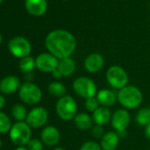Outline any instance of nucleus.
<instances>
[{
    "label": "nucleus",
    "mask_w": 150,
    "mask_h": 150,
    "mask_svg": "<svg viewBox=\"0 0 150 150\" xmlns=\"http://www.w3.org/2000/svg\"><path fill=\"white\" fill-rule=\"evenodd\" d=\"M73 123L79 130L86 131L93 127V117L88 113L81 112L78 113L73 118Z\"/></svg>",
    "instance_id": "nucleus-19"
},
{
    "label": "nucleus",
    "mask_w": 150,
    "mask_h": 150,
    "mask_svg": "<svg viewBox=\"0 0 150 150\" xmlns=\"http://www.w3.org/2000/svg\"><path fill=\"white\" fill-rule=\"evenodd\" d=\"M3 2V0H0V3H2Z\"/></svg>",
    "instance_id": "nucleus-37"
},
{
    "label": "nucleus",
    "mask_w": 150,
    "mask_h": 150,
    "mask_svg": "<svg viewBox=\"0 0 150 150\" xmlns=\"http://www.w3.org/2000/svg\"><path fill=\"white\" fill-rule=\"evenodd\" d=\"M76 69V64L71 57H65L58 60L57 70L61 72L63 77H69L73 74Z\"/></svg>",
    "instance_id": "nucleus-20"
},
{
    "label": "nucleus",
    "mask_w": 150,
    "mask_h": 150,
    "mask_svg": "<svg viewBox=\"0 0 150 150\" xmlns=\"http://www.w3.org/2000/svg\"><path fill=\"white\" fill-rule=\"evenodd\" d=\"M19 96L21 100L28 105L37 104L42 97V93L41 88L33 82H25L19 89Z\"/></svg>",
    "instance_id": "nucleus-6"
},
{
    "label": "nucleus",
    "mask_w": 150,
    "mask_h": 150,
    "mask_svg": "<svg viewBox=\"0 0 150 150\" xmlns=\"http://www.w3.org/2000/svg\"><path fill=\"white\" fill-rule=\"evenodd\" d=\"M21 88V81L15 75H9L3 78L0 81V91L4 95H12L19 90Z\"/></svg>",
    "instance_id": "nucleus-14"
},
{
    "label": "nucleus",
    "mask_w": 150,
    "mask_h": 150,
    "mask_svg": "<svg viewBox=\"0 0 150 150\" xmlns=\"http://www.w3.org/2000/svg\"><path fill=\"white\" fill-rule=\"evenodd\" d=\"M72 88L77 96L85 100L96 97L98 92L96 84L88 77H79L72 83Z\"/></svg>",
    "instance_id": "nucleus-5"
},
{
    "label": "nucleus",
    "mask_w": 150,
    "mask_h": 150,
    "mask_svg": "<svg viewBox=\"0 0 150 150\" xmlns=\"http://www.w3.org/2000/svg\"><path fill=\"white\" fill-rule=\"evenodd\" d=\"M31 133V127L27 124V122H16L13 125L9 132V137L14 145L18 146H24L30 141Z\"/></svg>",
    "instance_id": "nucleus-4"
},
{
    "label": "nucleus",
    "mask_w": 150,
    "mask_h": 150,
    "mask_svg": "<svg viewBox=\"0 0 150 150\" xmlns=\"http://www.w3.org/2000/svg\"><path fill=\"white\" fill-rule=\"evenodd\" d=\"M25 6L30 14L41 16L47 10V2L46 0H26Z\"/></svg>",
    "instance_id": "nucleus-16"
},
{
    "label": "nucleus",
    "mask_w": 150,
    "mask_h": 150,
    "mask_svg": "<svg viewBox=\"0 0 150 150\" xmlns=\"http://www.w3.org/2000/svg\"><path fill=\"white\" fill-rule=\"evenodd\" d=\"M45 46L49 53L59 60L71 57L76 49V40L70 32L57 29L48 34Z\"/></svg>",
    "instance_id": "nucleus-1"
},
{
    "label": "nucleus",
    "mask_w": 150,
    "mask_h": 150,
    "mask_svg": "<svg viewBox=\"0 0 150 150\" xmlns=\"http://www.w3.org/2000/svg\"><path fill=\"white\" fill-rule=\"evenodd\" d=\"M20 69L23 72H31L35 68V59L30 56L21 58L20 61Z\"/></svg>",
    "instance_id": "nucleus-24"
},
{
    "label": "nucleus",
    "mask_w": 150,
    "mask_h": 150,
    "mask_svg": "<svg viewBox=\"0 0 150 150\" xmlns=\"http://www.w3.org/2000/svg\"><path fill=\"white\" fill-rule=\"evenodd\" d=\"M136 121L140 126H146L150 124V110L147 108L140 109L136 115Z\"/></svg>",
    "instance_id": "nucleus-23"
},
{
    "label": "nucleus",
    "mask_w": 150,
    "mask_h": 150,
    "mask_svg": "<svg viewBox=\"0 0 150 150\" xmlns=\"http://www.w3.org/2000/svg\"><path fill=\"white\" fill-rule=\"evenodd\" d=\"M56 112L64 121H70L78 114L77 103L69 95L59 98L56 103Z\"/></svg>",
    "instance_id": "nucleus-3"
},
{
    "label": "nucleus",
    "mask_w": 150,
    "mask_h": 150,
    "mask_svg": "<svg viewBox=\"0 0 150 150\" xmlns=\"http://www.w3.org/2000/svg\"><path fill=\"white\" fill-rule=\"evenodd\" d=\"M91 133L92 136L95 139H102L103 137V135L105 134L104 132V128L103 125H95L92 128H91Z\"/></svg>",
    "instance_id": "nucleus-29"
},
{
    "label": "nucleus",
    "mask_w": 150,
    "mask_h": 150,
    "mask_svg": "<svg viewBox=\"0 0 150 150\" xmlns=\"http://www.w3.org/2000/svg\"><path fill=\"white\" fill-rule=\"evenodd\" d=\"M51 74H52L53 78H54V79H56V80H59V79H61V78L63 77V75H62V74H61V72L57 70V68L54 71H52V72H51Z\"/></svg>",
    "instance_id": "nucleus-30"
},
{
    "label": "nucleus",
    "mask_w": 150,
    "mask_h": 150,
    "mask_svg": "<svg viewBox=\"0 0 150 150\" xmlns=\"http://www.w3.org/2000/svg\"><path fill=\"white\" fill-rule=\"evenodd\" d=\"M41 140L48 146H55L60 140V132L58 129L53 125L43 128L41 132Z\"/></svg>",
    "instance_id": "nucleus-12"
},
{
    "label": "nucleus",
    "mask_w": 150,
    "mask_h": 150,
    "mask_svg": "<svg viewBox=\"0 0 150 150\" xmlns=\"http://www.w3.org/2000/svg\"><path fill=\"white\" fill-rule=\"evenodd\" d=\"M53 150H65V149L63 148V147H55Z\"/></svg>",
    "instance_id": "nucleus-34"
},
{
    "label": "nucleus",
    "mask_w": 150,
    "mask_h": 150,
    "mask_svg": "<svg viewBox=\"0 0 150 150\" xmlns=\"http://www.w3.org/2000/svg\"><path fill=\"white\" fill-rule=\"evenodd\" d=\"M117 101L125 110H133L140 106L143 95L135 86H126L117 92Z\"/></svg>",
    "instance_id": "nucleus-2"
},
{
    "label": "nucleus",
    "mask_w": 150,
    "mask_h": 150,
    "mask_svg": "<svg viewBox=\"0 0 150 150\" xmlns=\"http://www.w3.org/2000/svg\"><path fill=\"white\" fill-rule=\"evenodd\" d=\"M96 99L100 104V106L103 107H110L114 105L117 100V96L110 89H101L96 94Z\"/></svg>",
    "instance_id": "nucleus-15"
},
{
    "label": "nucleus",
    "mask_w": 150,
    "mask_h": 150,
    "mask_svg": "<svg viewBox=\"0 0 150 150\" xmlns=\"http://www.w3.org/2000/svg\"><path fill=\"white\" fill-rule=\"evenodd\" d=\"M80 150H102V147L99 143L93 140H88L84 142L81 146L80 147Z\"/></svg>",
    "instance_id": "nucleus-27"
},
{
    "label": "nucleus",
    "mask_w": 150,
    "mask_h": 150,
    "mask_svg": "<svg viewBox=\"0 0 150 150\" xmlns=\"http://www.w3.org/2000/svg\"><path fill=\"white\" fill-rule=\"evenodd\" d=\"M104 65V58L99 53L88 55L84 61V67L89 73H96L103 69Z\"/></svg>",
    "instance_id": "nucleus-13"
},
{
    "label": "nucleus",
    "mask_w": 150,
    "mask_h": 150,
    "mask_svg": "<svg viewBox=\"0 0 150 150\" xmlns=\"http://www.w3.org/2000/svg\"><path fill=\"white\" fill-rule=\"evenodd\" d=\"M148 109H149V110H150V106H148Z\"/></svg>",
    "instance_id": "nucleus-38"
},
{
    "label": "nucleus",
    "mask_w": 150,
    "mask_h": 150,
    "mask_svg": "<svg viewBox=\"0 0 150 150\" xmlns=\"http://www.w3.org/2000/svg\"><path fill=\"white\" fill-rule=\"evenodd\" d=\"M1 42H2V36H1V35H0V43H1Z\"/></svg>",
    "instance_id": "nucleus-36"
},
{
    "label": "nucleus",
    "mask_w": 150,
    "mask_h": 150,
    "mask_svg": "<svg viewBox=\"0 0 150 150\" xmlns=\"http://www.w3.org/2000/svg\"><path fill=\"white\" fill-rule=\"evenodd\" d=\"M144 132H145V136L146 139H150V124L147 125L146 126H145V130H144Z\"/></svg>",
    "instance_id": "nucleus-31"
},
{
    "label": "nucleus",
    "mask_w": 150,
    "mask_h": 150,
    "mask_svg": "<svg viewBox=\"0 0 150 150\" xmlns=\"http://www.w3.org/2000/svg\"><path fill=\"white\" fill-rule=\"evenodd\" d=\"M48 92L50 96L59 99L66 95V88L64 87L63 83L57 81L50 82L49 84Z\"/></svg>",
    "instance_id": "nucleus-21"
},
{
    "label": "nucleus",
    "mask_w": 150,
    "mask_h": 150,
    "mask_svg": "<svg viewBox=\"0 0 150 150\" xmlns=\"http://www.w3.org/2000/svg\"><path fill=\"white\" fill-rule=\"evenodd\" d=\"M1 146H2V141H1V139H0V148H1Z\"/></svg>",
    "instance_id": "nucleus-35"
},
{
    "label": "nucleus",
    "mask_w": 150,
    "mask_h": 150,
    "mask_svg": "<svg viewBox=\"0 0 150 150\" xmlns=\"http://www.w3.org/2000/svg\"><path fill=\"white\" fill-rule=\"evenodd\" d=\"M11 113L13 117L17 121V122H22L24 120L27 119L28 117V110L26 109V107L22 104H15L12 110H11Z\"/></svg>",
    "instance_id": "nucleus-22"
},
{
    "label": "nucleus",
    "mask_w": 150,
    "mask_h": 150,
    "mask_svg": "<svg viewBox=\"0 0 150 150\" xmlns=\"http://www.w3.org/2000/svg\"><path fill=\"white\" fill-rule=\"evenodd\" d=\"M12 126L11 118L6 113L0 111V133L9 132Z\"/></svg>",
    "instance_id": "nucleus-25"
},
{
    "label": "nucleus",
    "mask_w": 150,
    "mask_h": 150,
    "mask_svg": "<svg viewBox=\"0 0 150 150\" xmlns=\"http://www.w3.org/2000/svg\"><path fill=\"white\" fill-rule=\"evenodd\" d=\"M85 108L87 109L88 111L89 112H95L99 107H100V104L96 99V97H92V98H89V99H87L85 101Z\"/></svg>",
    "instance_id": "nucleus-26"
},
{
    "label": "nucleus",
    "mask_w": 150,
    "mask_h": 150,
    "mask_svg": "<svg viewBox=\"0 0 150 150\" xmlns=\"http://www.w3.org/2000/svg\"><path fill=\"white\" fill-rule=\"evenodd\" d=\"M5 104H6V99L4 97V96L0 95V110H1L4 108Z\"/></svg>",
    "instance_id": "nucleus-32"
},
{
    "label": "nucleus",
    "mask_w": 150,
    "mask_h": 150,
    "mask_svg": "<svg viewBox=\"0 0 150 150\" xmlns=\"http://www.w3.org/2000/svg\"><path fill=\"white\" fill-rule=\"evenodd\" d=\"M64 1H68V0H64Z\"/></svg>",
    "instance_id": "nucleus-39"
},
{
    "label": "nucleus",
    "mask_w": 150,
    "mask_h": 150,
    "mask_svg": "<svg viewBox=\"0 0 150 150\" xmlns=\"http://www.w3.org/2000/svg\"><path fill=\"white\" fill-rule=\"evenodd\" d=\"M120 137L117 132H108L101 139L100 146L102 150H115L119 143Z\"/></svg>",
    "instance_id": "nucleus-17"
},
{
    "label": "nucleus",
    "mask_w": 150,
    "mask_h": 150,
    "mask_svg": "<svg viewBox=\"0 0 150 150\" xmlns=\"http://www.w3.org/2000/svg\"><path fill=\"white\" fill-rule=\"evenodd\" d=\"M27 146H28V150H42L43 149V143L42 140L38 139H31Z\"/></svg>",
    "instance_id": "nucleus-28"
},
{
    "label": "nucleus",
    "mask_w": 150,
    "mask_h": 150,
    "mask_svg": "<svg viewBox=\"0 0 150 150\" xmlns=\"http://www.w3.org/2000/svg\"><path fill=\"white\" fill-rule=\"evenodd\" d=\"M106 79L113 88L120 90L127 86L128 74L121 66L112 65L106 71Z\"/></svg>",
    "instance_id": "nucleus-7"
},
{
    "label": "nucleus",
    "mask_w": 150,
    "mask_h": 150,
    "mask_svg": "<svg viewBox=\"0 0 150 150\" xmlns=\"http://www.w3.org/2000/svg\"><path fill=\"white\" fill-rule=\"evenodd\" d=\"M15 150H28V147H25V146H18Z\"/></svg>",
    "instance_id": "nucleus-33"
},
{
    "label": "nucleus",
    "mask_w": 150,
    "mask_h": 150,
    "mask_svg": "<svg viewBox=\"0 0 150 150\" xmlns=\"http://www.w3.org/2000/svg\"><path fill=\"white\" fill-rule=\"evenodd\" d=\"M58 65V59L50 53H42L35 58V67L45 73L54 71Z\"/></svg>",
    "instance_id": "nucleus-10"
},
{
    "label": "nucleus",
    "mask_w": 150,
    "mask_h": 150,
    "mask_svg": "<svg viewBox=\"0 0 150 150\" xmlns=\"http://www.w3.org/2000/svg\"><path fill=\"white\" fill-rule=\"evenodd\" d=\"M48 118L49 114L45 108L35 107L28 112L26 122L31 128H40L47 123Z\"/></svg>",
    "instance_id": "nucleus-9"
},
{
    "label": "nucleus",
    "mask_w": 150,
    "mask_h": 150,
    "mask_svg": "<svg viewBox=\"0 0 150 150\" xmlns=\"http://www.w3.org/2000/svg\"><path fill=\"white\" fill-rule=\"evenodd\" d=\"M8 48L10 53L15 57L19 58L28 57L32 49L28 40L21 36H17L10 40L8 43Z\"/></svg>",
    "instance_id": "nucleus-8"
},
{
    "label": "nucleus",
    "mask_w": 150,
    "mask_h": 150,
    "mask_svg": "<svg viewBox=\"0 0 150 150\" xmlns=\"http://www.w3.org/2000/svg\"><path fill=\"white\" fill-rule=\"evenodd\" d=\"M111 111L107 107L100 106L95 112H93V121L96 125H104L111 120Z\"/></svg>",
    "instance_id": "nucleus-18"
},
{
    "label": "nucleus",
    "mask_w": 150,
    "mask_h": 150,
    "mask_svg": "<svg viewBox=\"0 0 150 150\" xmlns=\"http://www.w3.org/2000/svg\"><path fill=\"white\" fill-rule=\"evenodd\" d=\"M131 122V115L125 109H119L116 110L111 117V126L117 132L126 131Z\"/></svg>",
    "instance_id": "nucleus-11"
}]
</instances>
